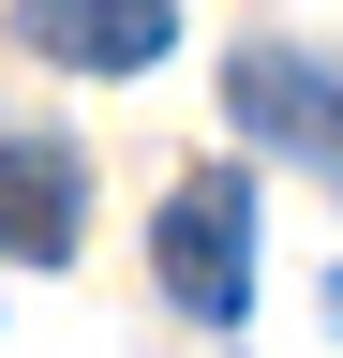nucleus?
Returning <instances> with one entry per match:
<instances>
[{
    "label": "nucleus",
    "mask_w": 343,
    "mask_h": 358,
    "mask_svg": "<svg viewBox=\"0 0 343 358\" xmlns=\"http://www.w3.org/2000/svg\"><path fill=\"white\" fill-rule=\"evenodd\" d=\"M224 120H254L269 150H298L314 179H343V75L298 60V45H239L224 60Z\"/></svg>",
    "instance_id": "obj_2"
},
{
    "label": "nucleus",
    "mask_w": 343,
    "mask_h": 358,
    "mask_svg": "<svg viewBox=\"0 0 343 358\" xmlns=\"http://www.w3.org/2000/svg\"><path fill=\"white\" fill-rule=\"evenodd\" d=\"M149 268H164V299H180L194 329H239L254 313V179L194 164L180 194H164V224H149Z\"/></svg>",
    "instance_id": "obj_1"
},
{
    "label": "nucleus",
    "mask_w": 343,
    "mask_h": 358,
    "mask_svg": "<svg viewBox=\"0 0 343 358\" xmlns=\"http://www.w3.org/2000/svg\"><path fill=\"white\" fill-rule=\"evenodd\" d=\"M75 239H90V150L75 134H0V254L60 268Z\"/></svg>",
    "instance_id": "obj_3"
},
{
    "label": "nucleus",
    "mask_w": 343,
    "mask_h": 358,
    "mask_svg": "<svg viewBox=\"0 0 343 358\" xmlns=\"http://www.w3.org/2000/svg\"><path fill=\"white\" fill-rule=\"evenodd\" d=\"M328 329H343V268H328Z\"/></svg>",
    "instance_id": "obj_5"
},
{
    "label": "nucleus",
    "mask_w": 343,
    "mask_h": 358,
    "mask_svg": "<svg viewBox=\"0 0 343 358\" xmlns=\"http://www.w3.org/2000/svg\"><path fill=\"white\" fill-rule=\"evenodd\" d=\"M15 45L60 75H149L180 45V0H15Z\"/></svg>",
    "instance_id": "obj_4"
}]
</instances>
